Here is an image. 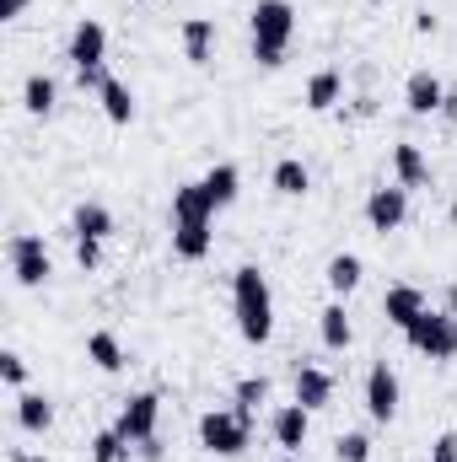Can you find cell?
I'll use <instances>...</instances> for the list:
<instances>
[{
    "label": "cell",
    "instance_id": "6da1fadb",
    "mask_svg": "<svg viewBox=\"0 0 457 462\" xmlns=\"http://www.w3.org/2000/svg\"><path fill=\"white\" fill-rule=\"evenodd\" d=\"M231 312H237V334L247 345H269L275 334V296H269V280L258 263H242L231 274Z\"/></svg>",
    "mask_w": 457,
    "mask_h": 462
},
{
    "label": "cell",
    "instance_id": "7a4b0ae2",
    "mask_svg": "<svg viewBox=\"0 0 457 462\" xmlns=\"http://www.w3.org/2000/svg\"><path fill=\"white\" fill-rule=\"evenodd\" d=\"M247 27H253V60H258L264 70L285 65L291 32H296V11H291V0H258L253 16H247Z\"/></svg>",
    "mask_w": 457,
    "mask_h": 462
},
{
    "label": "cell",
    "instance_id": "3957f363",
    "mask_svg": "<svg viewBox=\"0 0 457 462\" xmlns=\"http://www.w3.org/2000/svg\"><path fill=\"white\" fill-rule=\"evenodd\" d=\"M65 60H70V70H76L81 92H87V87H92V92H103V81H108V70H103V60H108V27H103L98 16H81V22H76V32H70Z\"/></svg>",
    "mask_w": 457,
    "mask_h": 462
},
{
    "label": "cell",
    "instance_id": "277c9868",
    "mask_svg": "<svg viewBox=\"0 0 457 462\" xmlns=\"http://www.w3.org/2000/svg\"><path fill=\"white\" fill-rule=\"evenodd\" d=\"M247 441H253V420H247V414H237V409H210V414H200V447H205L210 457H237Z\"/></svg>",
    "mask_w": 457,
    "mask_h": 462
},
{
    "label": "cell",
    "instance_id": "5b68a950",
    "mask_svg": "<svg viewBox=\"0 0 457 462\" xmlns=\"http://www.w3.org/2000/svg\"><path fill=\"white\" fill-rule=\"evenodd\" d=\"M404 339H409V349L415 355H425V360H452L457 355V318L452 312H420L409 328H404Z\"/></svg>",
    "mask_w": 457,
    "mask_h": 462
},
{
    "label": "cell",
    "instance_id": "8992f818",
    "mask_svg": "<svg viewBox=\"0 0 457 462\" xmlns=\"http://www.w3.org/2000/svg\"><path fill=\"white\" fill-rule=\"evenodd\" d=\"M5 258H11V280H16L22 291H38V285L54 274L49 247H43V236H38V231H16V236L5 242Z\"/></svg>",
    "mask_w": 457,
    "mask_h": 462
},
{
    "label": "cell",
    "instance_id": "52a82bcc",
    "mask_svg": "<svg viewBox=\"0 0 457 462\" xmlns=\"http://www.w3.org/2000/svg\"><path fill=\"white\" fill-rule=\"evenodd\" d=\"M156 420H162V398L156 393H129L124 409H118V420H114V430L129 447H140V441L156 436Z\"/></svg>",
    "mask_w": 457,
    "mask_h": 462
},
{
    "label": "cell",
    "instance_id": "ba28073f",
    "mask_svg": "<svg viewBox=\"0 0 457 462\" xmlns=\"http://www.w3.org/2000/svg\"><path fill=\"white\" fill-rule=\"evenodd\" d=\"M409 221V189H398V183H382V189H371L366 194V226L371 231H398Z\"/></svg>",
    "mask_w": 457,
    "mask_h": 462
},
{
    "label": "cell",
    "instance_id": "9c48e42d",
    "mask_svg": "<svg viewBox=\"0 0 457 462\" xmlns=\"http://www.w3.org/2000/svg\"><path fill=\"white\" fill-rule=\"evenodd\" d=\"M366 414H371L377 425H387V420L398 414V371H393L387 360H377V365L366 371Z\"/></svg>",
    "mask_w": 457,
    "mask_h": 462
},
{
    "label": "cell",
    "instance_id": "30bf717a",
    "mask_svg": "<svg viewBox=\"0 0 457 462\" xmlns=\"http://www.w3.org/2000/svg\"><path fill=\"white\" fill-rule=\"evenodd\" d=\"M307 430H312V409H302V403H280L275 420H269V436H275L280 452H302Z\"/></svg>",
    "mask_w": 457,
    "mask_h": 462
},
{
    "label": "cell",
    "instance_id": "8fae6325",
    "mask_svg": "<svg viewBox=\"0 0 457 462\" xmlns=\"http://www.w3.org/2000/svg\"><path fill=\"white\" fill-rule=\"evenodd\" d=\"M404 103H409V114H415V118H431V114H442L447 87H442L431 70H415V76L404 81Z\"/></svg>",
    "mask_w": 457,
    "mask_h": 462
},
{
    "label": "cell",
    "instance_id": "7c38bea8",
    "mask_svg": "<svg viewBox=\"0 0 457 462\" xmlns=\"http://www.w3.org/2000/svg\"><path fill=\"white\" fill-rule=\"evenodd\" d=\"M393 178H398V189H431V162H425V151L409 145V140H398V145H393Z\"/></svg>",
    "mask_w": 457,
    "mask_h": 462
},
{
    "label": "cell",
    "instance_id": "4fadbf2b",
    "mask_svg": "<svg viewBox=\"0 0 457 462\" xmlns=\"http://www.w3.org/2000/svg\"><path fill=\"white\" fill-rule=\"evenodd\" d=\"M178 38H183L189 65H210V54H216V22H210V16H183Z\"/></svg>",
    "mask_w": 457,
    "mask_h": 462
},
{
    "label": "cell",
    "instance_id": "5bb4252c",
    "mask_svg": "<svg viewBox=\"0 0 457 462\" xmlns=\"http://www.w3.org/2000/svg\"><path fill=\"white\" fill-rule=\"evenodd\" d=\"M420 312H425V296H420V285H387V296H382V318H387L393 328H409Z\"/></svg>",
    "mask_w": 457,
    "mask_h": 462
},
{
    "label": "cell",
    "instance_id": "9a60e30c",
    "mask_svg": "<svg viewBox=\"0 0 457 462\" xmlns=\"http://www.w3.org/2000/svg\"><path fill=\"white\" fill-rule=\"evenodd\" d=\"M329 398H334V376L323 365H296V403L318 414V409H329Z\"/></svg>",
    "mask_w": 457,
    "mask_h": 462
},
{
    "label": "cell",
    "instance_id": "2e32d148",
    "mask_svg": "<svg viewBox=\"0 0 457 462\" xmlns=\"http://www.w3.org/2000/svg\"><path fill=\"white\" fill-rule=\"evenodd\" d=\"M200 189H205L210 210H227V205H237V194H242V172H237L231 162H221V167H210V172L200 178Z\"/></svg>",
    "mask_w": 457,
    "mask_h": 462
},
{
    "label": "cell",
    "instance_id": "e0dca14e",
    "mask_svg": "<svg viewBox=\"0 0 457 462\" xmlns=\"http://www.w3.org/2000/svg\"><path fill=\"white\" fill-rule=\"evenodd\" d=\"M210 221H173V253L178 258H189V263H200L205 253H210Z\"/></svg>",
    "mask_w": 457,
    "mask_h": 462
},
{
    "label": "cell",
    "instance_id": "ac0fdd59",
    "mask_svg": "<svg viewBox=\"0 0 457 462\" xmlns=\"http://www.w3.org/2000/svg\"><path fill=\"white\" fill-rule=\"evenodd\" d=\"M340 97H344V76L329 65V70H312V81H307V108L312 114H329V108H340Z\"/></svg>",
    "mask_w": 457,
    "mask_h": 462
},
{
    "label": "cell",
    "instance_id": "d6986e66",
    "mask_svg": "<svg viewBox=\"0 0 457 462\" xmlns=\"http://www.w3.org/2000/svg\"><path fill=\"white\" fill-rule=\"evenodd\" d=\"M54 103H60V87H54V76L33 70V76L22 81V108H27L33 118H49V114H54Z\"/></svg>",
    "mask_w": 457,
    "mask_h": 462
},
{
    "label": "cell",
    "instance_id": "ffe728a7",
    "mask_svg": "<svg viewBox=\"0 0 457 462\" xmlns=\"http://www.w3.org/2000/svg\"><path fill=\"white\" fill-rule=\"evenodd\" d=\"M16 425H22L27 436H43V430L54 425V403H49L43 393H16Z\"/></svg>",
    "mask_w": 457,
    "mask_h": 462
},
{
    "label": "cell",
    "instance_id": "44dd1931",
    "mask_svg": "<svg viewBox=\"0 0 457 462\" xmlns=\"http://www.w3.org/2000/svg\"><path fill=\"white\" fill-rule=\"evenodd\" d=\"M70 231H76V236H98V242H108V236H114V210L98 205V199H87V205H76Z\"/></svg>",
    "mask_w": 457,
    "mask_h": 462
},
{
    "label": "cell",
    "instance_id": "7402d4cb",
    "mask_svg": "<svg viewBox=\"0 0 457 462\" xmlns=\"http://www.w3.org/2000/svg\"><path fill=\"white\" fill-rule=\"evenodd\" d=\"M269 183H275V194H285V199H302V194L312 189V172H307L296 156H280V162H275V172H269Z\"/></svg>",
    "mask_w": 457,
    "mask_h": 462
},
{
    "label": "cell",
    "instance_id": "603a6c76",
    "mask_svg": "<svg viewBox=\"0 0 457 462\" xmlns=\"http://www.w3.org/2000/svg\"><path fill=\"white\" fill-rule=\"evenodd\" d=\"M173 221H216V210H210L200 183H178L173 189Z\"/></svg>",
    "mask_w": 457,
    "mask_h": 462
},
{
    "label": "cell",
    "instance_id": "cb8c5ba5",
    "mask_svg": "<svg viewBox=\"0 0 457 462\" xmlns=\"http://www.w3.org/2000/svg\"><path fill=\"white\" fill-rule=\"evenodd\" d=\"M360 274H366V263H360L355 253H334V258H329V269H323V280H329V291H334V296H350V291L360 285Z\"/></svg>",
    "mask_w": 457,
    "mask_h": 462
},
{
    "label": "cell",
    "instance_id": "d4e9b609",
    "mask_svg": "<svg viewBox=\"0 0 457 462\" xmlns=\"http://www.w3.org/2000/svg\"><path fill=\"white\" fill-rule=\"evenodd\" d=\"M87 360L98 365V371H124V345H118V334H108V328H98L92 339H87Z\"/></svg>",
    "mask_w": 457,
    "mask_h": 462
},
{
    "label": "cell",
    "instance_id": "484cf974",
    "mask_svg": "<svg viewBox=\"0 0 457 462\" xmlns=\"http://www.w3.org/2000/svg\"><path fill=\"white\" fill-rule=\"evenodd\" d=\"M318 334H323V349H350L355 328H350V318H344V307H340V301L318 312Z\"/></svg>",
    "mask_w": 457,
    "mask_h": 462
},
{
    "label": "cell",
    "instance_id": "4316f807",
    "mask_svg": "<svg viewBox=\"0 0 457 462\" xmlns=\"http://www.w3.org/2000/svg\"><path fill=\"white\" fill-rule=\"evenodd\" d=\"M98 97H103V114H108V124H129V118H135V92H129L118 76H108V81H103V92H98Z\"/></svg>",
    "mask_w": 457,
    "mask_h": 462
},
{
    "label": "cell",
    "instance_id": "83f0119b",
    "mask_svg": "<svg viewBox=\"0 0 457 462\" xmlns=\"http://www.w3.org/2000/svg\"><path fill=\"white\" fill-rule=\"evenodd\" d=\"M264 398H269V376H242V382H237V398H231V409L253 420V409H258Z\"/></svg>",
    "mask_w": 457,
    "mask_h": 462
},
{
    "label": "cell",
    "instance_id": "f1b7e54d",
    "mask_svg": "<svg viewBox=\"0 0 457 462\" xmlns=\"http://www.w3.org/2000/svg\"><path fill=\"white\" fill-rule=\"evenodd\" d=\"M129 452H135V447H129L118 430H98V436H92V462H129Z\"/></svg>",
    "mask_w": 457,
    "mask_h": 462
},
{
    "label": "cell",
    "instance_id": "f546056e",
    "mask_svg": "<svg viewBox=\"0 0 457 462\" xmlns=\"http://www.w3.org/2000/svg\"><path fill=\"white\" fill-rule=\"evenodd\" d=\"M334 457L340 462H371V441H366L360 430H344L340 441H334Z\"/></svg>",
    "mask_w": 457,
    "mask_h": 462
},
{
    "label": "cell",
    "instance_id": "4dcf8cb0",
    "mask_svg": "<svg viewBox=\"0 0 457 462\" xmlns=\"http://www.w3.org/2000/svg\"><path fill=\"white\" fill-rule=\"evenodd\" d=\"M0 382H5V387H16V393L27 387V360H22L16 349H5V355H0Z\"/></svg>",
    "mask_w": 457,
    "mask_h": 462
},
{
    "label": "cell",
    "instance_id": "1f68e13d",
    "mask_svg": "<svg viewBox=\"0 0 457 462\" xmlns=\"http://www.w3.org/2000/svg\"><path fill=\"white\" fill-rule=\"evenodd\" d=\"M76 263L81 269H98L103 263V242L98 236H76Z\"/></svg>",
    "mask_w": 457,
    "mask_h": 462
},
{
    "label": "cell",
    "instance_id": "d6a6232c",
    "mask_svg": "<svg viewBox=\"0 0 457 462\" xmlns=\"http://www.w3.org/2000/svg\"><path fill=\"white\" fill-rule=\"evenodd\" d=\"M431 462H457V430H447V436L431 441Z\"/></svg>",
    "mask_w": 457,
    "mask_h": 462
},
{
    "label": "cell",
    "instance_id": "836d02e7",
    "mask_svg": "<svg viewBox=\"0 0 457 462\" xmlns=\"http://www.w3.org/2000/svg\"><path fill=\"white\" fill-rule=\"evenodd\" d=\"M27 11V0H0V22H16Z\"/></svg>",
    "mask_w": 457,
    "mask_h": 462
},
{
    "label": "cell",
    "instance_id": "e575fe53",
    "mask_svg": "<svg viewBox=\"0 0 457 462\" xmlns=\"http://www.w3.org/2000/svg\"><path fill=\"white\" fill-rule=\"evenodd\" d=\"M135 452H140V457H145V462H162V441H156V436H151V441H140V447H135Z\"/></svg>",
    "mask_w": 457,
    "mask_h": 462
},
{
    "label": "cell",
    "instance_id": "d590c367",
    "mask_svg": "<svg viewBox=\"0 0 457 462\" xmlns=\"http://www.w3.org/2000/svg\"><path fill=\"white\" fill-rule=\"evenodd\" d=\"M415 32H436V16L431 11H415Z\"/></svg>",
    "mask_w": 457,
    "mask_h": 462
},
{
    "label": "cell",
    "instance_id": "8d00e7d4",
    "mask_svg": "<svg viewBox=\"0 0 457 462\" xmlns=\"http://www.w3.org/2000/svg\"><path fill=\"white\" fill-rule=\"evenodd\" d=\"M442 118H447V124H457V92H447V103H442Z\"/></svg>",
    "mask_w": 457,
    "mask_h": 462
},
{
    "label": "cell",
    "instance_id": "74e56055",
    "mask_svg": "<svg viewBox=\"0 0 457 462\" xmlns=\"http://www.w3.org/2000/svg\"><path fill=\"white\" fill-rule=\"evenodd\" d=\"M11 462H49V457H38V452H11Z\"/></svg>",
    "mask_w": 457,
    "mask_h": 462
},
{
    "label": "cell",
    "instance_id": "f35d334b",
    "mask_svg": "<svg viewBox=\"0 0 457 462\" xmlns=\"http://www.w3.org/2000/svg\"><path fill=\"white\" fill-rule=\"evenodd\" d=\"M280 462H302V452H285V457H280Z\"/></svg>",
    "mask_w": 457,
    "mask_h": 462
},
{
    "label": "cell",
    "instance_id": "ab89813d",
    "mask_svg": "<svg viewBox=\"0 0 457 462\" xmlns=\"http://www.w3.org/2000/svg\"><path fill=\"white\" fill-rule=\"evenodd\" d=\"M371 5H377V0H371Z\"/></svg>",
    "mask_w": 457,
    "mask_h": 462
}]
</instances>
